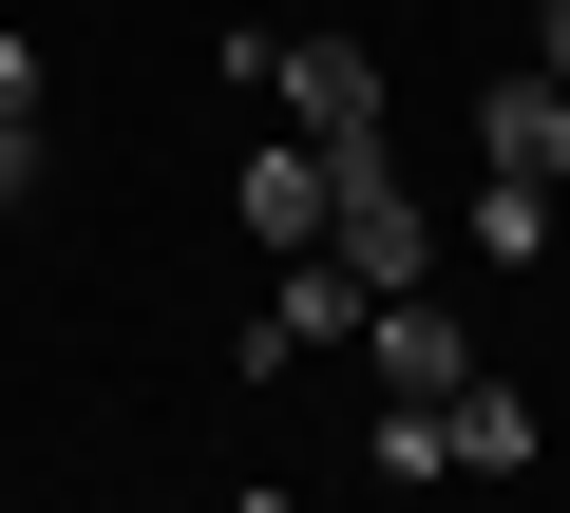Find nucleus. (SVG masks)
I'll return each instance as SVG.
<instances>
[{"mask_svg": "<svg viewBox=\"0 0 570 513\" xmlns=\"http://www.w3.org/2000/svg\"><path fill=\"white\" fill-rule=\"evenodd\" d=\"M438 437H456V475H532V456H551V418H532V381H494V362H475V381L438 399Z\"/></svg>", "mask_w": 570, "mask_h": 513, "instance_id": "obj_6", "label": "nucleus"}, {"mask_svg": "<svg viewBox=\"0 0 570 513\" xmlns=\"http://www.w3.org/2000/svg\"><path fill=\"white\" fill-rule=\"evenodd\" d=\"M381 475H400V494H438V475H456V437H438V399H381Z\"/></svg>", "mask_w": 570, "mask_h": 513, "instance_id": "obj_10", "label": "nucleus"}, {"mask_svg": "<svg viewBox=\"0 0 570 513\" xmlns=\"http://www.w3.org/2000/svg\"><path fill=\"white\" fill-rule=\"evenodd\" d=\"M228 513H305V494H228Z\"/></svg>", "mask_w": 570, "mask_h": 513, "instance_id": "obj_12", "label": "nucleus"}, {"mask_svg": "<svg viewBox=\"0 0 570 513\" xmlns=\"http://www.w3.org/2000/svg\"><path fill=\"white\" fill-rule=\"evenodd\" d=\"M0 209H39V39H0Z\"/></svg>", "mask_w": 570, "mask_h": 513, "instance_id": "obj_9", "label": "nucleus"}, {"mask_svg": "<svg viewBox=\"0 0 570 513\" xmlns=\"http://www.w3.org/2000/svg\"><path fill=\"white\" fill-rule=\"evenodd\" d=\"M228 58H247V96L305 134V152H362L381 134V58L362 39H228Z\"/></svg>", "mask_w": 570, "mask_h": 513, "instance_id": "obj_2", "label": "nucleus"}, {"mask_svg": "<svg viewBox=\"0 0 570 513\" xmlns=\"http://www.w3.org/2000/svg\"><path fill=\"white\" fill-rule=\"evenodd\" d=\"M324 267L381 305V286H438V209L400 190V152L362 134V152H324Z\"/></svg>", "mask_w": 570, "mask_h": 513, "instance_id": "obj_1", "label": "nucleus"}, {"mask_svg": "<svg viewBox=\"0 0 570 513\" xmlns=\"http://www.w3.org/2000/svg\"><path fill=\"white\" fill-rule=\"evenodd\" d=\"M475 152H494V171H532V190H570V77H551V58H494Z\"/></svg>", "mask_w": 570, "mask_h": 513, "instance_id": "obj_5", "label": "nucleus"}, {"mask_svg": "<svg viewBox=\"0 0 570 513\" xmlns=\"http://www.w3.org/2000/svg\"><path fill=\"white\" fill-rule=\"evenodd\" d=\"M324 343H362V286H343V267H324V247H305V267H285V286L247 305V381H305Z\"/></svg>", "mask_w": 570, "mask_h": 513, "instance_id": "obj_3", "label": "nucleus"}, {"mask_svg": "<svg viewBox=\"0 0 570 513\" xmlns=\"http://www.w3.org/2000/svg\"><path fill=\"white\" fill-rule=\"evenodd\" d=\"M551 209H570V190H532V171H494V190H475V267H551Z\"/></svg>", "mask_w": 570, "mask_h": 513, "instance_id": "obj_8", "label": "nucleus"}, {"mask_svg": "<svg viewBox=\"0 0 570 513\" xmlns=\"http://www.w3.org/2000/svg\"><path fill=\"white\" fill-rule=\"evenodd\" d=\"M362 362H381V399H456V381H475V343H456L438 286H381V305H362Z\"/></svg>", "mask_w": 570, "mask_h": 513, "instance_id": "obj_4", "label": "nucleus"}, {"mask_svg": "<svg viewBox=\"0 0 570 513\" xmlns=\"http://www.w3.org/2000/svg\"><path fill=\"white\" fill-rule=\"evenodd\" d=\"M228 209H247V228H266V247H285V267H305V247H324V152H305V134H266V152H247V190H228Z\"/></svg>", "mask_w": 570, "mask_h": 513, "instance_id": "obj_7", "label": "nucleus"}, {"mask_svg": "<svg viewBox=\"0 0 570 513\" xmlns=\"http://www.w3.org/2000/svg\"><path fill=\"white\" fill-rule=\"evenodd\" d=\"M532 58H551V77H570V0H532Z\"/></svg>", "mask_w": 570, "mask_h": 513, "instance_id": "obj_11", "label": "nucleus"}]
</instances>
